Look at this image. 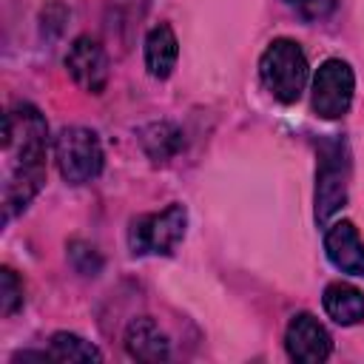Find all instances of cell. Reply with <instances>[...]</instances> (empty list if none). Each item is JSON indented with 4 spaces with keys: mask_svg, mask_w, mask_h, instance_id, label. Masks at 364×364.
<instances>
[{
    "mask_svg": "<svg viewBox=\"0 0 364 364\" xmlns=\"http://www.w3.org/2000/svg\"><path fill=\"white\" fill-rule=\"evenodd\" d=\"M259 77L279 102H296L307 85V57L301 46L287 37L273 40L259 60Z\"/></svg>",
    "mask_w": 364,
    "mask_h": 364,
    "instance_id": "7a4b0ae2",
    "label": "cell"
},
{
    "mask_svg": "<svg viewBox=\"0 0 364 364\" xmlns=\"http://www.w3.org/2000/svg\"><path fill=\"white\" fill-rule=\"evenodd\" d=\"M176 57H179V40H176L173 28L168 23L154 26L145 37V68H148V74L156 77V80H165L173 71Z\"/></svg>",
    "mask_w": 364,
    "mask_h": 364,
    "instance_id": "8fae6325",
    "label": "cell"
},
{
    "mask_svg": "<svg viewBox=\"0 0 364 364\" xmlns=\"http://www.w3.org/2000/svg\"><path fill=\"white\" fill-rule=\"evenodd\" d=\"M287 6L304 20H321L336 9V0H287Z\"/></svg>",
    "mask_w": 364,
    "mask_h": 364,
    "instance_id": "2e32d148",
    "label": "cell"
},
{
    "mask_svg": "<svg viewBox=\"0 0 364 364\" xmlns=\"http://www.w3.org/2000/svg\"><path fill=\"white\" fill-rule=\"evenodd\" d=\"M48 355L54 361H100L102 358V353L91 341H85L74 333H54Z\"/></svg>",
    "mask_w": 364,
    "mask_h": 364,
    "instance_id": "5bb4252c",
    "label": "cell"
},
{
    "mask_svg": "<svg viewBox=\"0 0 364 364\" xmlns=\"http://www.w3.org/2000/svg\"><path fill=\"white\" fill-rule=\"evenodd\" d=\"M353 91H355V77L353 68L344 60H324L313 77V111L321 119H338L350 111L353 102Z\"/></svg>",
    "mask_w": 364,
    "mask_h": 364,
    "instance_id": "8992f818",
    "label": "cell"
},
{
    "mask_svg": "<svg viewBox=\"0 0 364 364\" xmlns=\"http://www.w3.org/2000/svg\"><path fill=\"white\" fill-rule=\"evenodd\" d=\"M324 253L333 262V267H338L341 273L364 276V242H361V236H358L353 222L341 219V222L327 228Z\"/></svg>",
    "mask_w": 364,
    "mask_h": 364,
    "instance_id": "9c48e42d",
    "label": "cell"
},
{
    "mask_svg": "<svg viewBox=\"0 0 364 364\" xmlns=\"http://www.w3.org/2000/svg\"><path fill=\"white\" fill-rule=\"evenodd\" d=\"M142 148L148 151L151 159L165 162L182 148V131L171 122H154L142 131Z\"/></svg>",
    "mask_w": 364,
    "mask_h": 364,
    "instance_id": "4fadbf2b",
    "label": "cell"
},
{
    "mask_svg": "<svg viewBox=\"0 0 364 364\" xmlns=\"http://www.w3.org/2000/svg\"><path fill=\"white\" fill-rule=\"evenodd\" d=\"M284 347H287V355L293 361H304V364H318L330 355L333 350V341H330V333L324 330V324L310 316V313H299L290 318L287 324V333H284Z\"/></svg>",
    "mask_w": 364,
    "mask_h": 364,
    "instance_id": "52a82bcc",
    "label": "cell"
},
{
    "mask_svg": "<svg viewBox=\"0 0 364 364\" xmlns=\"http://www.w3.org/2000/svg\"><path fill=\"white\" fill-rule=\"evenodd\" d=\"M20 304H23V284L14 276V270L3 267L0 270V313L11 316V313H17Z\"/></svg>",
    "mask_w": 364,
    "mask_h": 364,
    "instance_id": "9a60e30c",
    "label": "cell"
},
{
    "mask_svg": "<svg viewBox=\"0 0 364 364\" xmlns=\"http://www.w3.org/2000/svg\"><path fill=\"white\" fill-rule=\"evenodd\" d=\"M125 350L136 361H165L171 355V344L159 324L151 316L134 318L125 330Z\"/></svg>",
    "mask_w": 364,
    "mask_h": 364,
    "instance_id": "30bf717a",
    "label": "cell"
},
{
    "mask_svg": "<svg viewBox=\"0 0 364 364\" xmlns=\"http://www.w3.org/2000/svg\"><path fill=\"white\" fill-rule=\"evenodd\" d=\"M65 68L71 74V80L88 91V94H100L108 82V57L102 51V46L91 37H77L65 54Z\"/></svg>",
    "mask_w": 364,
    "mask_h": 364,
    "instance_id": "ba28073f",
    "label": "cell"
},
{
    "mask_svg": "<svg viewBox=\"0 0 364 364\" xmlns=\"http://www.w3.org/2000/svg\"><path fill=\"white\" fill-rule=\"evenodd\" d=\"M54 159L65 182L82 185L100 176L102 171V145L94 131L71 125L63 128L60 136L54 139Z\"/></svg>",
    "mask_w": 364,
    "mask_h": 364,
    "instance_id": "5b68a950",
    "label": "cell"
},
{
    "mask_svg": "<svg viewBox=\"0 0 364 364\" xmlns=\"http://www.w3.org/2000/svg\"><path fill=\"white\" fill-rule=\"evenodd\" d=\"M321 304H324V313L336 321V324H358L364 321V293L347 282H333L324 287V296H321Z\"/></svg>",
    "mask_w": 364,
    "mask_h": 364,
    "instance_id": "7c38bea8",
    "label": "cell"
},
{
    "mask_svg": "<svg viewBox=\"0 0 364 364\" xmlns=\"http://www.w3.org/2000/svg\"><path fill=\"white\" fill-rule=\"evenodd\" d=\"M48 125L43 114L17 102L3 117V219L23 210L46 182Z\"/></svg>",
    "mask_w": 364,
    "mask_h": 364,
    "instance_id": "6da1fadb",
    "label": "cell"
},
{
    "mask_svg": "<svg viewBox=\"0 0 364 364\" xmlns=\"http://www.w3.org/2000/svg\"><path fill=\"white\" fill-rule=\"evenodd\" d=\"M188 228V210L182 205H168L159 213L136 216L128 228V247L134 256H168L176 250Z\"/></svg>",
    "mask_w": 364,
    "mask_h": 364,
    "instance_id": "277c9868",
    "label": "cell"
},
{
    "mask_svg": "<svg viewBox=\"0 0 364 364\" xmlns=\"http://www.w3.org/2000/svg\"><path fill=\"white\" fill-rule=\"evenodd\" d=\"M347 179L350 159L344 139L333 136L318 145V171H316V219L327 225L333 213H338L347 202Z\"/></svg>",
    "mask_w": 364,
    "mask_h": 364,
    "instance_id": "3957f363",
    "label": "cell"
}]
</instances>
